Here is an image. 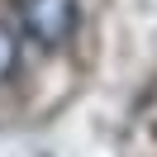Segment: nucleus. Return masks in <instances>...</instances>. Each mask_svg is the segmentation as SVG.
Listing matches in <instances>:
<instances>
[{
    "label": "nucleus",
    "mask_w": 157,
    "mask_h": 157,
    "mask_svg": "<svg viewBox=\"0 0 157 157\" xmlns=\"http://www.w3.org/2000/svg\"><path fill=\"white\" fill-rule=\"evenodd\" d=\"M81 5L76 0H19V29L24 38H33L38 48H62V43L76 33Z\"/></svg>",
    "instance_id": "1"
},
{
    "label": "nucleus",
    "mask_w": 157,
    "mask_h": 157,
    "mask_svg": "<svg viewBox=\"0 0 157 157\" xmlns=\"http://www.w3.org/2000/svg\"><path fill=\"white\" fill-rule=\"evenodd\" d=\"M14 71H19V33L0 19V86L10 81Z\"/></svg>",
    "instance_id": "2"
}]
</instances>
